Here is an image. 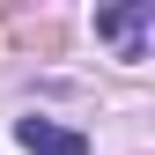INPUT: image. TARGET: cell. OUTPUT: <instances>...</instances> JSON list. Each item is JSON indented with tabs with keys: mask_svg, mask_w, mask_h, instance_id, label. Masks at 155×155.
<instances>
[{
	"mask_svg": "<svg viewBox=\"0 0 155 155\" xmlns=\"http://www.w3.org/2000/svg\"><path fill=\"white\" fill-rule=\"evenodd\" d=\"M15 140H22L30 155H89V133H74V126H59V118H15Z\"/></svg>",
	"mask_w": 155,
	"mask_h": 155,
	"instance_id": "6da1fadb",
	"label": "cell"
},
{
	"mask_svg": "<svg viewBox=\"0 0 155 155\" xmlns=\"http://www.w3.org/2000/svg\"><path fill=\"white\" fill-rule=\"evenodd\" d=\"M148 22H155V0H133V8H104V15H96V37H111L126 59H140V37H148Z\"/></svg>",
	"mask_w": 155,
	"mask_h": 155,
	"instance_id": "7a4b0ae2",
	"label": "cell"
}]
</instances>
